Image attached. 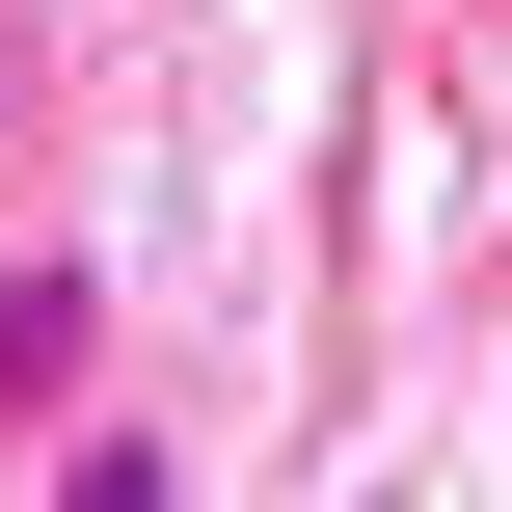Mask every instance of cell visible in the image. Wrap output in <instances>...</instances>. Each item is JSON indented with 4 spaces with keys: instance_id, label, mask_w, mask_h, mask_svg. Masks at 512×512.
<instances>
[{
    "instance_id": "obj_1",
    "label": "cell",
    "mask_w": 512,
    "mask_h": 512,
    "mask_svg": "<svg viewBox=\"0 0 512 512\" xmlns=\"http://www.w3.org/2000/svg\"><path fill=\"white\" fill-rule=\"evenodd\" d=\"M81 378H108V270H81V243H27V270H0V432H54Z\"/></svg>"
}]
</instances>
